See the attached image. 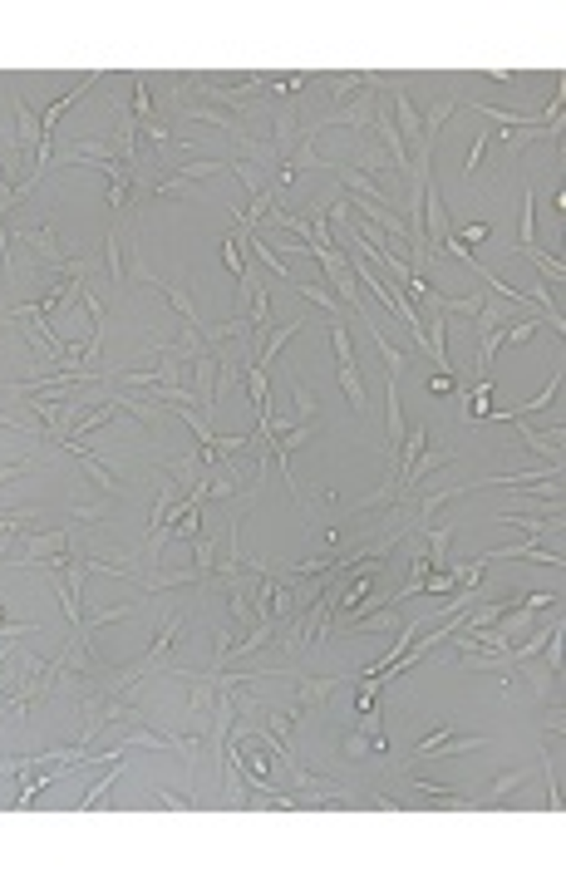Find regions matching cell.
Listing matches in <instances>:
<instances>
[{
  "instance_id": "obj_1",
  "label": "cell",
  "mask_w": 566,
  "mask_h": 886,
  "mask_svg": "<svg viewBox=\"0 0 566 886\" xmlns=\"http://www.w3.org/2000/svg\"><path fill=\"white\" fill-rule=\"evenodd\" d=\"M473 748H488L483 734H454V719H438L434 734L418 738L409 764H438V758H458V754H473Z\"/></svg>"
},
{
  "instance_id": "obj_2",
  "label": "cell",
  "mask_w": 566,
  "mask_h": 886,
  "mask_svg": "<svg viewBox=\"0 0 566 886\" xmlns=\"http://www.w3.org/2000/svg\"><path fill=\"white\" fill-rule=\"evenodd\" d=\"M187 364H193V404H197V414L212 424L217 419V354L202 345Z\"/></svg>"
},
{
  "instance_id": "obj_3",
  "label": "cell",
  "mask_w": 566,
  "mask_h": 886,
  "mask_svg": "<svg viewBox=\"0 0 566 886\" xmlns=\"http://www.w3.org/2000/svg\"><path fill=\"white\" fill-rule=\"evenodd\" d=\"M59 448H69V453H75L79 463L89 468V478H94V483L103 488V497H113V493H129V478H119V473H113V468L103 463V458L94 453V448H89V439H65Z\"/></svg>"
},
{
  "instance_id": "obj_4",
  "label": "cell",
  "mask_w": 566,
  "mask_h": 886,
  "mask_svg": "<svg viewBox=\"0 0 566 886\" xmlns=\"http://www.w3.org/2000/svg\"><path fill=\"white\" fill-rule=\"evenodd\" d=\"M345 680H350V675H296V700L291 704H296L301 714H306V709H320ZM355 680H360V675H355Z\"/></svg>"
},
{
  "instance_id": "obj_5",
  "label": "cell",
  "mask_w": 566,
  "mask_h": 886,
  "mask_svg": "<svg viewBox=\"0 0 566 886\" xmlns=\"http://www.w3.org/2000/svg\"><path fill=\"white\" fill-rule=\"evenodd\" d=\"M508 424L517 429V439H522V448H527V453H537L547 468H562V429L542 434V429H532L527 419H508Z\"/></svg>"
},
{
  "instance_id": "obj_6",
  "label": "cell",
  "mask_w": 566,
  "mask_h": 886,
  "mask_svg": "<svg viewBox=\"0 0 566 886\" xmlns=\"http://www.w3.org/2000/svg\"><path fill=\"white\" fill-rule=\"evenodd\" d=\"M562 384H566V370H562V364H557V370H552V380L547 384H542V389L537 394H532V399L527 404H517V409H492L488 414V419H498V424H508V419H527V414H537V409H552V404H557L562 399Z\"/></svg>"
},
{
  "instance_id": "obj_7",
  "label": "cell",
  "mask_w": 566,
  "mask_h": 886,
  "mask_svg": "<svg viewBox=\"0 0 566 886\" xmlns=\"http://www.w3.org/2000/svg\"><path fill=\"white\" fill-rule=\"evenodd\" d=\"M394 123H400V139H404V148L414 153V148H424V113L409 103V89L394 79Z\"/></svg>"
},
{
  "instance_id": "obj_8",
  "label": "cell",
  "mask_w": 566,
  "mask_h": 886,
  "mask_svg": "<svg viewBox=\"0 0 566 886\" xmlns=\"http://www.w3.org/2000/svg\"><path fill=\"white\" fill-rule=\"evenodd\" d=\"M10 103H15V143H20V153H25V163L35 168V153H40V119H35V109L25 103V94H10Z\"/></svg>"
},
{
  "instance_id": "obj_9",
  "label": "cell",
  "mask_w": 566,
  "mask_h": 886,
  "mask_svg": "<svg viewBox=\"0 0 566 886\" xmlns=\"http://www.w3.org/2000/svg\"><path fill=\"white\" fill-rule=\"evenodd\" d=\"M444 463H454V448H424V453H418L414 463H409L404 473H400V493H404V497H414V493H418V483H424V478L434 473V468H444Z\"/></svg>"
},
{
  "instance_id": "obj_10",
  "label": "cell",
  "mask_w": 566,
  "mask_h": 886,
  "mask_svg": "<svg viewBox=\"0 0 566 886\" xmlns=\"http://www.w3.org/2000/svg\"><path fill=\"white\" fill-rule=\"evenodd\" d=\"M158 473H167L177 488H183V493H193V488L202 483L207 463H202V453L193 448V453H183V458H163V463H158Z\"/></svg>"
},
{
  "instance_id": "obj_11",
  "label": "cell",
  "mask_w": 566,
  "mask_h": 886,
  "mask_svg": "<svg viewBox=\"0 0 566 886\" xmlns=\"http://www.w3.org/2000/svg\"><path fill=\"white\" fill-rule=\"evenodd\" d=\"M355 139H360V143H355V168H360L364 177H384V173L394 168L390 153L374 143V133H355Z\"/></svg>"
},
{
  "instance_id": "obj_12",
  "label": "cell",
  "mask_w": 566,
  "mask_h": 886,
  "mask_svg": "<svg viewBox=\"0 0 566 886\" xmlns=\"http://www.w3.org/2000/svg\"><path fill=\"white\" fill-rule=\"evenodd\" d=\"M158 291L167 296V306L177 310V320H183L187 330H197V336H202V326H207V320L197 316V306H193V296H187V286H183V281H177V276H173V281H158Z\"/></svg>"
},
{
  "instance_id": "obj_13",
  "label": "cell",
  "mask_w": 566,
  "mask_h": 886,
  "mask_svg": "<svg viewBox=\"0 0 566 886\" xmlns=\"http://www.w3.org/2000/svg\"><path fill=\"white\" fill-rule=\"evenodd\" d=\"M527 778H532V764H522V768H508V774H498V778H492V783H488V793H483V798H473V802H502L508 793H517V788L527 783Z\"/></svg>"
},
{
  "instance_id": "obj_14",
  "label": "cell",
  "mask_w": 566,
  "mask_h": 886,
  "mask_svg": "<svg viewBox=\"0 0 566 886\" xmlns=\"http://www.w3.org/2000/svg\"><path fill=\"white\" fill-rule=\"evenodd\" d=\"M103 246H109V252H103V266H109V286H129V271H123V242H119V222H113L109 227V232H103Z\"/></svg>"
},
{
  "instance_id": "obj_15",
  "label": "cell",
  "mask_w": 566,
  "mask_h": 886,
  "mask_svg": "<svg viewBox=\"0 0 566 886\" xmlns=\"http://www.w3.org/2000/svg\"><path fill=\"white\" fill-rule=\"evenodd\" d=\"M340 389H345V399H350V409L364 419V414H370V394H364V380H360L355 364H340Z\"/></svg>"
},
{
  "instance_id": "obj_16",
  "label": "cell",
  "mask_w": 566,
  "mask_h": 886,
  "mask_svg": "<svg viewBox=\"0 0 566 886\" xmlns=\"http://www.w3.org/2000/svg\"><path fill=\"white\" fill-rule=\"evenodd\" d=\"M537 192H532V183L522 187V212H517V246H537Z\"/></svg>"
},
{
  "instance_id": "obj_17",
  "label": "cell",
  "mask_w": 566,
  "mask_h": 886,
  "mask_svg": "<svg viewBox=\"0 0 566 886\" xmlns=\"http://www.w3.org/2000/svg\"><path fill=\"white\" fill-rule=\"evenodd\" d=\"M301 326H306V320H286V326H281V330H271V336H266V345H261V354H256V364H261V370H266V364L271 360H276V354H281V345H286V340H296L301 336Z\"/></svg>"
},
{
  "instance_id": "obj_18",
  "label": "cell",
  "mask_w": 566,
  "mask_h": 886,
  "mask_svg": "<svg viewBox=\"0 0 566 886\" xmlns=\"http://www.w3.org/2000/svg\"><path fill=\"white\" fill-rule=\"evenodd\" d=\"M247 246H251V252H256V262H261V266H266V271H276V276H281V281H286V286H296V281H301V276H296V271H291V266H286V262H281V256H276V252H271V246H266V242H261V237H251V232H247Z\"/></svg>"
},
{
  "instance_id": "obj_19",
  "label": "cell",
  "mask_w": 566,
  "mask_h": 886,
  "mask_svg": "<svg viewBox=\"0 0 566 886\" xmlns=\"http://www.w3.org/2000/svg\"><path fill=\"white\" fill-rule=\"evenodd\" d=\"M222 266L232 271V276H242V271H247V232H242V227L222 237Z\"/></svg>"
},
{
  "instance_id": "obj_20",
  "label": "cell",
  "mask_w": 566,
  "mask_h": 886,
  "mask_svg": "<svg viewBox=\"0 0 566 886\" xmlns=\"http://www.w3.org/2000/svg\"><path fill=\"white\" fill-rule=\"evenodd\" d=\"M517 252L527 256V262L537 266V271H542V276H547V281H557V296H562V281H566V266H562V256H547V252H542V246H517Z\"/></svg>"
},
{
  "instance_id": "obj_21",
  "label": "cell",
  "mask_w": 566,
  "mask_h": 886,
  "mask_svg": "<svg viewBox=\"0 0 566 886\" xmlns=\"http://www.w3.org/2000/svg\"><path fill=\"white\" fill-rule=\"evenodd\" d=\"M296 296H306V300H316V306H320V310H330V316H335V320H340V310H345V306H340V300H335V291H330V286H325V281H296Z\"/></svg>"
},
{
  "instance_id": "obj_22",
  "label": "cell",
  "mask_w": 566,
  "mask_h": 886,
  "mask_svg": "<svg viewBox=\"0 0 566 886\" xmlns=\"http://www.w3.org/2000/svg\"><path fill=\"white\" fill-rule=\"evenodd\" d=\"M173 173H177V177H187V183H202V177L232 173V163H222V158H193V163H177Z\"/></svg>"
},
{
  "instance_id": "obj_23",
  "label": "cell",
  "mask_w": 566,
  "mask_h": 886,
  "mask_svg": "<svg viewBox=\"0 0 566 886\" xmlns=\"http://www.w3.org/2000/svg\"><path fill=\"white\" fill-rule=\"evenodd\" d=\"M394 625H400V611H394V601L380 611V616H360V621H350V631H364V635H390Z\"/></svg>"
},
{
  "instance_id": "obj_24",
  "label": "cell",
  "mask_w": 566,
  "mask_h": 886,
  "mask_svg": "<svg viewBox=\"0 0 566 886\" xmlns=\"http://www.w3.org/2000/svg\"><path fill=\"white\" fill-rule=\"evenodd\" d=\"M158 202H187V197H197V183H187V177H177V173H167L163 183H158Z\"/></svg>"
},
{
  "instance_id": "obj_25",
  "label": "cell",
  "mask_w": 566,
  "mask_h": 886,
  "mask_svg": "<svg viewBox=\"0 0 566 886\" xmlns=\"http://www.w3.org/2000/svg\"><path fill=\"white\" fill-rule=\"evenodd\" d=\"M291 394H296V414H291V419L296 424H316V394H310V384L301 380V374L291 380Z\"/></svg>"
},
{
  "instance_id": "obj_26",
  "label": "cell",
  "mask_w": 566,
  "mask_h": 886,
  "mask_svg": "<svg viewBox=\"0 0 566 886\" xmlns=\"http://www.w3.org/2000/svg\"><path fill=\"white\" fill-rule=\"evenodd\" d=\"M119 774H123V758H113V768H109V774L99 778V783H94V793H89V798H79V808H84V812L103 808V798H109V788L119 783Z\"/></svg>"
},
{
  "instance_id": "obj_27",
  "label": "cell",
  "mask_w": 566,
  "mask_h": 886,
  "mask_svg": "<svg viewBox=\"0 0 566 886\" xmlns=\"http://www.w3.org/2000/svg\"><path fill=\"white\" fill-rule=\"evenodd\" d=\"M424 443H428V429L424 424H414V429H404V443H400V473L409 463H414L418 453H424Z\"/></svg>"
},
{
  "instance_id": "obj_28",
  "label": "cell",
  "mask_w": 566,
  "mask_h": 886,
  "mask_svg": "<svg viewBox=\"0 0 566 886\" xmlns=\"http://www.w3.org/2000/svg\"><path fill=\"white\" fill-rule=\"evenodd\" d=\"M330 350L340 364H355V340H350V326L345 320H330Z\"/></svg>"
},
{
  "instance_id": "obj_29",
  "label": "cell",
  "mask_w": 566,
  "mask_h": 886,
  "mask_svg": "<svg viewBox=\"0 0 566 886\" xmlns=\"http://www.w3.org/2000/svg\"><path fill=\"white\" fill-rule=\"evenodd\" d=\"M454 591H458L454 571H428L424 577V596H454Z\"/></svg>"
},
{
  "instance_id": "obj_30",
  "label": "cell",
  "mask_w": 566,
  "mask_h": 886,
  "mask_svg": "<svg viewBox=\"0 0 566 886\" xmlns=\"http://www.w3.org/2000/svg\"><path fill=\"white\" fill-rule=\"evenodd\" d=\"M197 532H202V507H193L187 517H177V523L167 527V537H187V541H197Z\"/></svg>"
},
{
  "instance_id": "obj_31",
  "label": "cell",
  "mask_w": 566,
  "mask_h": 886,
  "mask_svg": "<svg viewBox=\"0 0 566 886\" xmlns=\"http://www.w3.org/2000/svg\"><path fill=\"white\" fill-rule=\"evenodd\" d=\"M488 139H492V133L483 129V133L473 139V148H468V163H463V183H468V187H473V177H478V163H483V148H488Z\"/></svg>"
},
{
  "instance_id": "obj_32",
  "label": "cell",
  "mask_w": 566,
  "mask_h": 886,
  "mask_svg": "<svg viewBox=\"0 0 566 886\" xmlns=\"http://www.w3.org/2000/svg\"><path fill=\"white\" fill-rule=\"evenodd\" d=\"M153 802H158V808H173V812H193V808H197L193 798H177V793H167V788H158V793H153Z\"/></svg>"
},
{
  "instance_id": "obj_33",
  "label": "cell",
  "mask_w": 566,
  "mask_h": 886,
  "mask_svg": "<svg viewBox=\"0 0 566 886\" xmlns=\"http://www.w3.org/2000/svg\"><path fill=\"white\" fill-rule=\"evenodd\" d=\"M522 606L527 611H552V606H562V596H552V591H532V596H522Z\"/></svg>"
},
{
  "instance_id": "obj_34",
  "label": "cell",
  "mask_w": 566,
  "mask_h": 886,
  "mask_svg": "<svg viewBox=\"0 0 566 886\" xmlns=\"http://www.w3.org/2000/svg\"><path fill=\"white\" fill-rule=\"evenodd\" d=\"M454 389H458V380L448 370H438L434 380H428V394H454Z\"/></svg>"
},
{
  "instance_id": "obj_35",
  "label": "cell",
  "mask_w": 566,
  "mask_h": 886,
  "mask_svg": "<svg viewBox=\"0 0 566 886\" xmlns=\"http://www.w3.org/2000/svg\"><path fill=\"white\" fill-rule=\"evenodd\" d=\"M488 232H492L488 222H473V227H463V237H458V242H488Z\"/></svg>"
},
{
  "instance_id": "obj_36",
  "label": "cell",
  "mask_w": 566,
  "mask_h": 886,
  "mask_svg": "<svg viewBox=\"0 0 566 886\" xmlns=\"http://www.w3.org/2000/svg\"><path fill=\"white\" fill-rule=\"evenodd\" d=\"M15 650H20L15 640H5V645H0V665H5V660H10V655H15Z\"/></svg>"
}]
</instances>
